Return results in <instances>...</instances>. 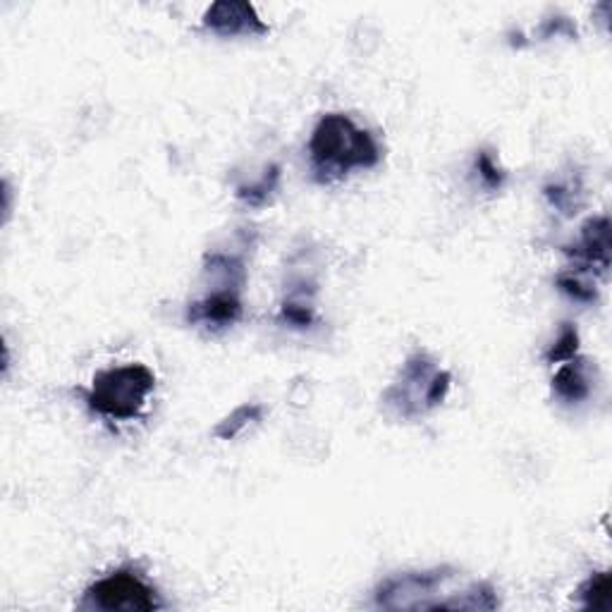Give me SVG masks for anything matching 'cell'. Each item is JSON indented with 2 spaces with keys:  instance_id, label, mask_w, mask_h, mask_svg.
Instances as JSON below:
<instances>
[{
  "instance_id": "7",
  "label": "cell",
  "mask_w": 612,
  "mask_h": 612,
  "mask_svg": "<svg viewBox=\"0 0 612 612\" xmlns=\"http://www.w3.org/2000/svg\"><path fill=\"white\" fill-rule=\"evenodd\" d=\"M239 316H242V302L235 292H215V295L191 306L189 311L191 321L219 326V328L235 323Z\"/></svg>"
},
{
  "instance_id": "12",
  "label": "cell",
  "mask_w": 612,
  "mask_h": 612,
  "mask_svg": "<svg viewBox=\"0 0 612 612\" xmlns=\"http://www.w3.org/2000/svg\"><path fill=\"white\" fill-rule=\"evenodd\" d=\"M479 168L483 170V177H486V180L491 183V187L501 185V175L495 173V168H493V163H491V158H489V156H481V161H479Z\"/></svg>"
},
{
  "instance_id": "6",
  "label": "cell",
  "mask_w": 612,
  "mask_h": 612,
  "mask_svg": "<svg viewBox=\"0 0 612 612\" xmlns=\"http://www.w3.org/2000/svg\"><path fill=\"white\" fill-rule=\"evenodd\" d=\"M203 24L215 34L239 36V34H266L268 27L259 20L249 3H215L203 17Z\"/></svg>"
},
{
  "instance_id": "4",
  "label": "cell",
  "mask_w": 612,
  "mask_h": 612,
  "mask_svg": "<svg viewBox=\"0 0 612 612\" xmlns=\"http://www.w3.org/2000/svg\"><path fill=\"white\" fill-rule=\"evenodd\" d=\"M80 608L84 610H161L163 601L153 586L134 569H118L89 586Z\"/></svg>"
},
{
  "instance_id": "10",
  "label": "cell",
  "mask_w": 612,
  "mask_h": 612,
  "mask_svg": "<svg viewBox=\"0 0 612 612\" xmlns=\"http://www.w3.org/2000/svg\"><path fill=\"white\" fill-rule=\"evenodd\" d=\"M612 586H610V574L608 572H596L591 574L589 579L581 584L579 589V601L586 608H610V598H612Z\"/></svg>"
},
{
  "instance_id": "5",
  "label": "cell",
  "mask_w": 612,
  "mask_h": 612,
  "mask_svg": "<svg viewBox=\"0 0 612 612\" xmlns=\"http://www.w3.org/2000/svg\"><path fill=\"white\" fill-rule=\"evenodd\" d=\"M416 380H419V354L407 362L400 382L398 386H392L388 392V402L398 404V410L404 416L426 412L431 407L440 404L445 392L450 388V376L438 372V368H433V372L421 380V386H416Z\"/></svg>"
},
{
  "instance_id": "2",
  "label": "cell",
  "mask_w": 612,
  "mask_h": 612,
  "mask_svg": "<svg viewBox=\"0 0 612 612\" xmlns=\"http://www.w3.org/2000/svg\"><path fill=\"white\" fill-rule=\"evenodd\" d=\"M314 173L321 183L340 180L356 168H374L380 161L376 139L342 113H330L318 120L309 142Z\"/></svg>"
},
{
  "instance_id": "8",
  "label": "cell",
  "mask_w": 612,
  "mask_h": 612,
  "mask_svg": "<svg viewBox=\"0 0 612 612\" xmlns=\"http://www.w3.org/2000/svg\"><path fill=\"white\" fill-rule=\"evenodd\" d=\"M577 257L589 263H601L608 268L610 261V225L608 219H593L584 225L581 242L577 245Z\"/></svg>"
},
{
  "instance_id": "1",
  "label": "cell",
  "mask_w": 612,
  "mask_h": 612,
  "mask_svg": "<svg viewBox=\"0 0 612 612\" xmlns=\"http://www.w3.org/2000/svg\"><path fill=\"white\" fill-rule=\"evenodd\" d=\"M448 569L407 572L378 586L376 605L386 610H493L497 598L489 584L474 581L464 589L452 586Z\"/></svg>"
},
{
  "instance_id": "11",
  "label": "cell",
  "mask_w": 612,
  "mask_h": 612,
  "mask_svg": "<svg viewBox=\"0 0 612 612\" xmlns=\"http://www.w3.org/2000/svg\"><path fill=\"white\" fill-rule=\"evenodd\" d=\"M577 344H579V336L574 328H565L563 333H560L555 348L548 352V360L551 362H563V360H572L574 354H577Z\"/></svg>"
},
{
  "instance_id": "9",
  "label": "cell",
  "mask_w": 612,
  "mask_h": 612,
  "mask_svg": "<svg viewBox=\"0 0 612 612\" xmlns=\"http://www.w3.org/2000/svg\"><path fill=\"white\" fill-rule=\"evenodd\" d=\"M553 388L560 398L567 402H581L589 398V392H591L589 378H586L581 364H567L560 368L553 380Z\"/></svg>"
},
{
  "instance_id": "3",
  "label": "cell",
  "mask_w": 612,
  "mask_h": 612,
  "mask_svg": "<svg viewBox=\"0 0 612 612\" xmlns=\"http://www.w3.org/2000/svg\"><path fill=\"white\" fill-rule=\"evenodd\" d=\"M153 388H156V376L149 366H115L94 376L92 388L86 392V404L101 416L127 421L144 410Z\"/></svg>"
}]
</instances>
